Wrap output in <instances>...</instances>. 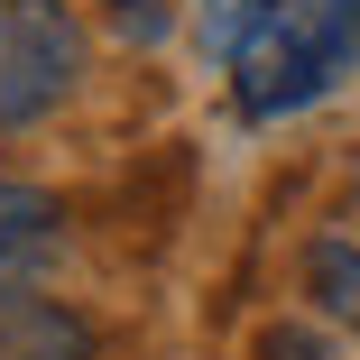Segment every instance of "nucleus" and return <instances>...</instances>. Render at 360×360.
I'll return each mask as SVG.
<instances>
[{
	"label": "nucleus",
	"mask_w": 360,
	"mask_h": 360,
	"mask_svg": "<svg viewBox=\"0 0 360 360\" xmlns=\"http://www.w3.org/2000/svg\"><path fill=\"white\" fill-rule=\"evenodd\" d=\"M351 65H360V0H277L222 75L250 120H286V111L323 102Z\"/></svg>",
	"instance_id": "f257e3e1"
},
{
	"label": "nucleus",
	"mask_w": 360,
	"mask_h": 360,
	"mask_svg": "<svg viewBox=\"0 0 360 360\" xmlns=\"http://www.w3.org/2000/svg\"><path fill=\"white\" fill-rule=\"evenodd\" d=\"M84 93V19L65 0H0V129H37Z\"/></svg>",
	"instance_id": "f03ea898"
},
{
	"label": "nucleus",
	"mask_w": 360,
	"mask_h": 360,
	"mask_svg": "<svg viewBox=\"0 0 360 360\" xmlns=\"http://www.w3.org/2000/svg\"><path fill=\"white\" fill-rule=\"evenodd\" d=\"M0 360H102V342L75 305L19 286V296H0Z\"/></svg>",
	"instance_id": "7ed1b4c3"
},
{
	"label": "nucleus",
	"mask_w": 360,
	"mask_h": 360,
	"mask_svg": "<svg viewBox=\"0 0 360 360\" xmlns=\"http://www.w3.org/2000/svg\"><path fill=\"white\" fill-rule=\"evenodd\" d=\"M56 250H65V203L37 185H0V268H19L37 286L56 268Z\"/></svg>",
	"instance_id": "20e7f679"
},
{
	"label": "nucleus",
	"mask_w": 360,
	"mask_h": 360,
	"mask_svg": "<svg viewBox=\"0 0 360 360\" xmlns=\"http://www.w3.org/2000/svg\"><path fill=\"white\" fill-rule=\"evenodd\" d=\"M305 296H314L333 323H351V333H360V240H342V231L305 240Z\"/></svg>",
	"instance_id": "39448f33"
},
{
	"label": "nucleus",
	"mask_w": 360,
	"mask_h": 360,
	"mask_svg": "<svg viewBox=\"0 0 360 360\" xmlns=\"http://www.w3.org/2000/svg\"><path fill=\"white\" fill-rule=\"evenodd\" d=\"M268 10H277V0H194V46H203L212 65H231Z\"/></svg>",
	"instance_id": "423d86ee"
},
{
	"label": "nucleus",
	"mask_w": 360,
	"mask_h": 360,
	"mask_svg": "<svg viewBox=\"0 0 360 360\" xmlns=\"http://www.w3.org/2000/svg\"><path fill=\"white\" fill-rule=\"evenodd\" d=\"M250 360H342V342L314 333V323H268V333L250 342Z\"/></svg>",
	"instance_id": "0eeeda50"
},
{
	"label": "nucleus",
	"mask_w": 360,
	"mask_h": 360,
	"mask_svg": "<svg viewBox=\"0 0 360 360\" xmlns=\"http://www.w3.org/2000/svg\"><path fill=\"white\" fill-rule=\"evenodd\" d=\"M120 28H129V37H158V28H167V10H148V0H120Z\"/></svg>",
	"instance_id": "6e6552de"
},
{
	"label": "nucleus",
	"mask_w": 360,
	"mask_h": 360,
	"mask_svg": "<svg viewBox=\"0 0 360 360\" xmlns=\"http://www.w3.org/2000/svg\"><path fill=\"white\" fill-rule=\"evenodd\" d=\"M19 286H28V277H19V268H0V296H19Z\"/></svg>",
	"instance_id": "1a4fd4ad"
},
{
	"label": "nucleus",
	"mask_w": 360,
	"mask_h": 360,
	"mask_svg": "<svg viewBox=\"0 0 360 360\" xmlns=\"http://www.w3.org/2000/svg\"><path fill=\"white\" fill-rule=\"evenodd\" d=\"M351 203H360V158H351Z\"/></svg>",
	"instance_id": "9d476101"
}]
</instances>
